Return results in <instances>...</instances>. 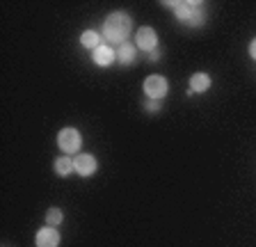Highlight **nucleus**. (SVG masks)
I'll return each instance as SVG.
<instances>
[{
  "mask_svg": "<svg viewBox=\"0 0 256 247\" xmlns=\"http://www.w3.org/2000/svg\"><path fill=\"white\" fill-rule=\"evenodd\" d=\"M130 28H133V18L124 14V12H114L103 23V37L110 46H122V44L128 42Z\"/></svg>",
  "mask_w": 256,
  "mask_h": 247,
  "instance_id": "obj_1",
  "label": "nucleus"
},
{
  "mask_svg": "<svg viewBox=\"0 0 256 247\" xmlns=\"http://www.w3.org/2000/svg\"><path fill=\"white\" fill-rule=\"evenodd\" d=\"M165 7H170L176 14V18H181L190 28H199L206 23V10H204V5L197 2V0H188V2L172 0V2H165Z\"/></svg>",
  "mask_w": 256,
  "mask_h": 247,
  "instance_id": "obj_2",
  "label": "nucleus"
},
{
  "mask_svg": "<svg viewBox=\"0 0 256 247\" xmlns=\"http://www.w3.org/2000/svg\"><path fill=\"white\" fill-rule=\"evenodd\" d=\"M58 146L64 154H78L82 146V138L76 128H62L58 135Z\"/></svg>",
  "mask_w": 256,
  "mask_h": 247,
  "instance_id": "obj_3",
  "label": "nucleus"
},
{
  "mask_svg": "<svg viewBox=\"0 0 256 247\" xmlns=\"http://www.w3.org/2000/svg\"><path fill=\"white\" fill-rule=\"evenodd\" d=\"M167 92H170V82H167V78H162V76H149V78L144 80V94L149 98H154V101L165 98Z\"/></svg>",
  "mask_w": 256,
  "mask_h": 247,
  "instance_id": "obj_4",
  "label": "nucleus"
},
{
  "mask_svg": "<svg viewBox=\"0 0 256 247\" xmlns=\"http://www.w3.org/2000/svg\"><path fill=\"white\" fill-rule=\"evenodd\" d=\"M135 46L142 50H146V53H151V50L158 48V34H156L154 28L144 26L138 30V34H135Z\"/></svg>",
  "mask_w": 256,
  "mask_h": 247,
  "instance_id": "obj_5",
  "label": "nucleus"
},
{
  "mask_svg": "<svg viewBox=\"0 0 256 247\" xmlns=\"http://www.w3.org/2000/svg\"><path fill=\"white\" fill-rule=\"evenodd\" d=\"M74 167L80 176H92L98 170V162H96V158L92 154H78L74 160Z\"/></svg>",
  "mask_w": 256,
  "mask_h": 247,
  "instance_id": "obj_6",
  "label": "nucleus"
},
{
  "mask_svg": "<svg viewBox=\"0 0 256 247\" xmlns=\"http://www.w3.org/2000/svg\"><path fill=\"white\" fill-rule=\"evenodd\" d=\"M37 247H60V231L55 226H44L39 229L37 238H34Z\"/></svg>",
  "mask_w": 256,
  "mask_h": 247,
  "instance_id": "obj_7",
  "label": "nucleus"
},
{
  "mask_svg": "<svg viewBox=\"0 0 256 247\" xmlns=\"http://www.w3.org/2000/svg\"><path fill=\"white\" fill-rule=\"evenodd\" d=\"M92 60H94V64H98V66H110L112 62H117V50L112 48L110 44H101V46L94 50Z\"/></svg>",
  "mask_w": 256,
  "mask_h": 247,
  "instance_id": "obj_8",
  "label": "nucleus"
},
{
  "mask_svg": "<svg viewBox=\"0 0 256 247\" xmlns=\"http://www.w3.org/2000/svg\"><path fill=\"white\" fill-rule=\"evenodd\" d=\"M117 62L122 66H130L135 62V58H138V46H130V44H122V46H117Z\"/></svg>",
  "mask_w": 256,
  "mask_h": 247,
  "instance_id": "obj_9",
  "label": "nucleus"
},
{
  "mask_svg": "<svg viewBox=\"0 0 256 247\" xmlns=\"http://www.w3.org/2000/svg\"><path fill=\"white\" fill-rule=\"evenodd\" d=\"M210 90V76L208 74H194L190 78V92L197 94V92H206Z\"/></svg>",
  "mask_w": 256,
  "mask_h": 247,
  "instance_id": "obj_10",
  "label": "nucleus"
},
{
  "mask_svg": "<svg viewBox=\"0 0 256 247\" xmlns=\"http://www.w3.org/2000/svg\"><path fill=\"white\" fill-rule=\"evenodd\" d=\"M53 170H55V174H58V176H69L76 167H74V160H71L69 156H62V158H58V160H55Z\"/></svg>",
  "mask_w": 256,
  "mask_h": 247,
  "instance_id": "obj_11",
  "label": "nucleus"
},
{
  "mask_svg": "<svg viewBox=\"0 0 256 247\" xmlns=\"http://www.w3.org/2000/svg\"><path fill=\"white\" fill-rule=\"evenodd\" d=\"M80 44L85 46V48H98L101 46V34L96 32V30H85V32L80 34Z\"/></svg>",
  "mask_w": 256,
  "mask_h": 247,
  "instance_id": "obj_12",
  "label": "nucleus"
},
{
  "mask_svg": "<svg viewBox=\"0 0 256 247\" xmlns=\"http://www.w3.org/2000/svg\"><path fill=\"white\" fill-rule=\"evenodd\" d=\"M62 220H64V213L60 208H55L53 206V208L46 210V224L48 226H60L62 224Z\"/></svg>",
  "mask_w": 256,
  "mask_h": 247,
  "instance_id": "obj_13",
  "label": "nucleus"
},
{
  "mask_svg": "<svg viewBox=\"0 0 256 247\" xmlns=\"http://www.w3.org/2000/svg\"><path fill=\"white\" fill-rule=\"evenodd\" d=\"M160 108H162V101H154V98H151V101L144 103V110H146V112H158Z\"/></svg>",
  "mask_w": 256,
  "mask_h": 247,
  "instance_id": "obj_14",
  "label": "nucleus"
},
{
  "mask_svg": "<svg viewBox=\"0 0 256 247\" xmlns=\"http://www.w3.org/2000/svg\"><path fill=\"white\" fill-rule=\"evenodd\" d=\"M250 55H252V60H256V39H252V44H250Z\"/></svg>",
  "mask_w": 256,
  "mask_h": 247,
  "instance_id": "obj_15",
  "label": "nucleus"
},
{
  "mask_svg": "<svg viewBox=\"0 0 256 247\" xmlns=\"http://www.w3.org/2000/svg\"><path fill=\"white\" fill-rule=\"evenodd\" d=\"M149 58L154 60V62H156V60H160V50H158V48H156V50H151V53H149Z\"/></svg>",
  "mask_w": 256,
  "mask_h": 247,
  "instance_id": "obj_16",
  "label": "nucleus"
}]
</instances>
